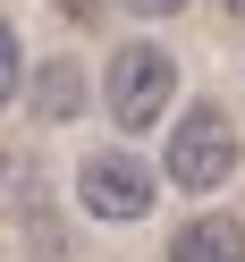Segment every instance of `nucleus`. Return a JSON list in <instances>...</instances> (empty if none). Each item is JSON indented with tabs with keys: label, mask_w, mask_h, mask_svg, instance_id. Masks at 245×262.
Here are the masks:
<instances>
[{
	"label": "nucleus",
	"mask_w": 245,
	"mask_h": 262,
	"mask_svg": "<svg viewBox=\"0 0 245 262\" xmlns=\"http://www.w3.org/2000/svg\"><path fill=\"white\" fill-rule=\"evenodd\" d=\"M237 119H228L220 102H186L177 110V127H169V152H161V169H169V186H186V194H211V186H228L237 178Z\"/></svg>",
	"instance_id": "1"
},
{
	"label": "nucleus",
	"mask_w": 245,
	"mask_h": 262,
	"mask_svg": "<svg viewBox=\"0 0 245 262\" xmlns=\"http://www.w3.org/2000/svg\"><path fill=\"white\" fill-rule=\"evenodd\" d=\"M76 203H85L102 228H136V220H152V203H161V169L144 152H127V144L85 152L76 161Z\"/></svg>",
	"instance_id": "2"
},
{
	"label": "nucleus",
	"mask_w": 245,
	"mask_h": 262,
	"mask_svg": "<svg viewBox=\"0 0 245 262\" xmlns=\"http://www.w3.org/2000/svg\"><path fill=\"white\" fill-rule=\"evenodd\" d=\"M169 93H177V59L161 51V42H119L102 68V110L127 127V136H144V127L169 119Z\"/></svg>",
	"instance_id": "3"
},
{
	"label": "nucleus",
	"mask_w": 245,
	"mask_h": 262,
	"mask_svg": "<svg viewBox=\"0 0 245 262\" xmlns=\"http://www.w3.org/2000/svg\"><path fill=\"white\" fill-rule=\"evenodd\" d=\"M161 262H245V220L237 211H203V220H186L169 237Z\"/></svg>",
	"instance_id": "4"
},
{
	"label": "nucleus",
	"mask_w": 245,
	"mask_h": 262,
	"mask_svg": "<svg viewBox=\"0 0 245 262\" xmlns=\"http://www.w3.org/2000/svg\"><path fill=\"white\" fill-rule=\"evenodd\" d=\"M26 102H34V119H51V127L76 119V110H85V68H76V59H42Z\"/></svg>",
	"instance_id": "5"
},
{
	"label": "nucleus",
	"mask_w": 245,
	"mask_h": 262,
	"mask_svg": "<svg viewBox=\"0 0 245 262\" xmlns=\"http://www.w3.org/2000/svg\"><path fill=\"white\" fill-rule=\"evenodd\" d=\"M17 85H26V51L9 34V17H0V102H17Z\"/></svg>",
	"instance_id": "6"
},
{
	"label": "nucleus",
	"mask_w": 245,
	"mask_h": 262,
	"mask_svg": "<svg viewBox=\"0 0 245 262\" xmlns=\"http://www.w3.org/2000/svg\"><path fill=\"white\" fill-rule=\"evenodd\" d=\"M127 9H136V17H177L186 0H127Z\"/></svg>",
	"instance_id": "7"
},
{
	"label": "nucleus",
	"mask_w": 245,
	"mask_h": 262,
	"mask_svg": "<svg viewBox=\"0 0 245 262\" xmlns=\"http://www.w3.org/2000/svg\"><path fill=\"white\" fill-rule=\"evenodd\" d=\"M59 9H68V17H93V0H59Z\"/></svg>",
	"instance_id": "8"
},
{
	"label": "nucleus",
	"mask_w": 245,
	"mask_h": 262,
	"mask_svg": "<svg viewBox=\"0 0 245 262\" xmlns=\"http://www.w3.org/2000/svg\"><path fill=\"white\" fill-rule=\"evenodd\" d=\"M228 17H237V26H245V0H228Z\"/></svg>",
	"instance_id": "9"
},
{
	"label": "nucleus",
	"mask_w": 245,
	"mask_h": 262,
	"mask_svg": "<svg viewBox=\"0 0 245 262\" xmlns=\"http://www.w3.org/2000/svg\"><path fill=\"white\" fill-rule=\"evenodd\" d=\"M0 186H9V152H0Z\"/></svg>",
	"instance_id": "10"
}]
</instances>
